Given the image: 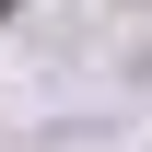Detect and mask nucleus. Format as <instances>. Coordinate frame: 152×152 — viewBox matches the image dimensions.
Wrapping results in <instances>:
<instances>
[{
    "label": "nucleus",
    "instance_id": "obj_1",
    "mask_svg": "<svg viewBox=\"0 0 152 152\" xmlns=\"http://www.w3.org/2000/svg\"><path fill=\"white\" fill-rule=\"evenodd\" d=\"M0 12H12V0H0Z\"/></svg>",
    "mask_w": 152,
    "mask_h": 152
}]
</instances>
